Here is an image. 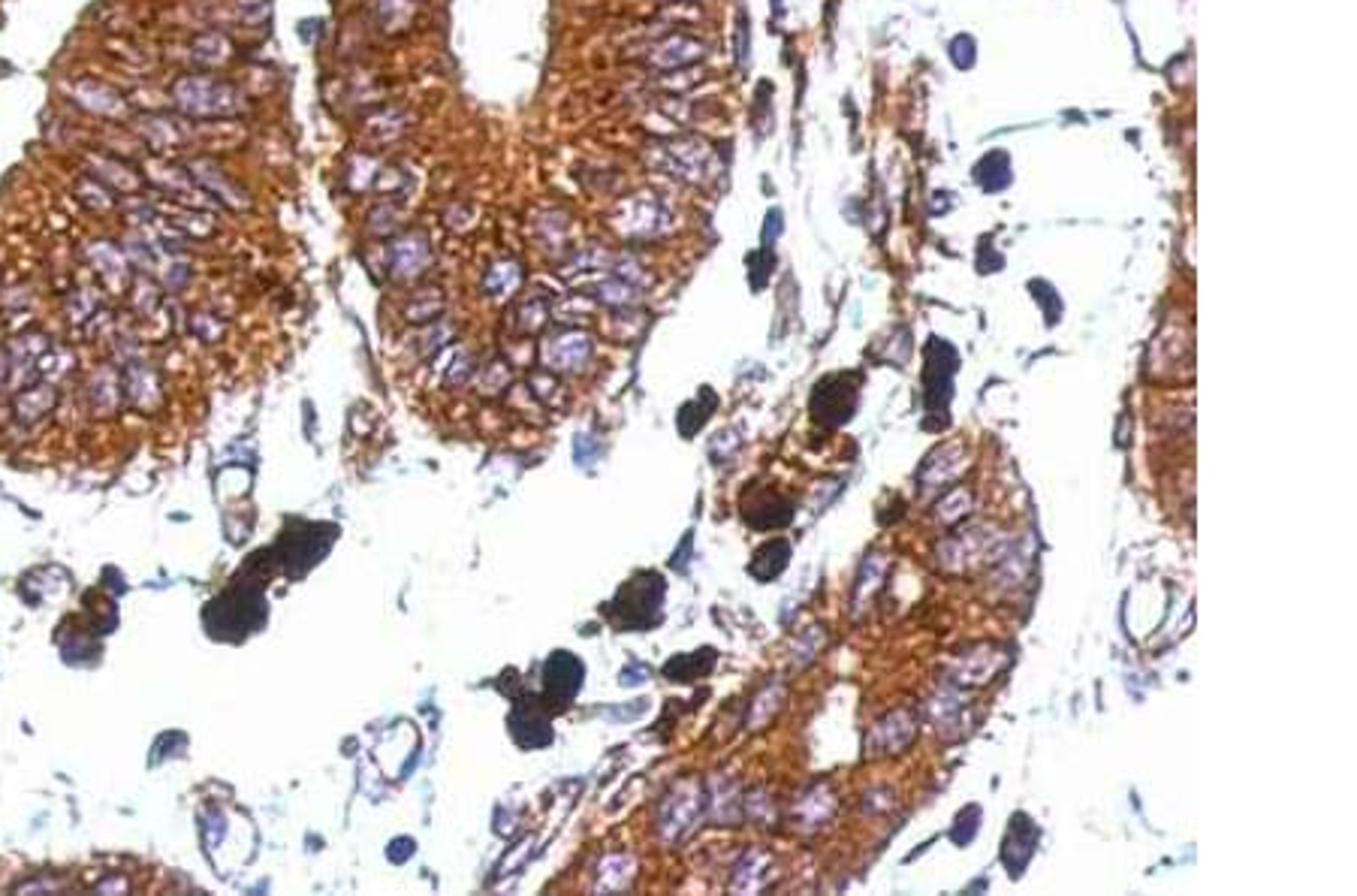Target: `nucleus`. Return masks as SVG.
<instances>
[{
    "instance_id": "nucleus-4",
    "label": "nucleus",
    "mask_w": 1357,
    "mask_h": 896,
    "mask_svg": "<svg viewBox=\"0 0 1357 896\" xmlns=\"http://www.w3.org/2000/svg\"><path fill=\"white\" fill-rule=\"evenodd\" d=\"M664 218H667L664 205L658 203L651 194H637V197L624 200L622 208H619V227H622L624 232H634V235H640V232H655Z\"/></svg>"
},
{
    "instance_id": "nucleus-11",
    "label": "nucleus",
    "mask_w": 1357,
    "mask_h": 896,
    "mask_svg": "<svg viewBox=\"0 0 1357 896\" xmlns=\"http://www.w3.org/2000/svg\"><path fill=\"white\" fill-rule=\"evenodd\" d=\"M425 254V245L423 242H411V239H401L396 245V263L401 269H408V263H420V257Z\"/></svg>"
},
{
    "instance_id": "nucleus-3",
    "label": "nucleus",
    "mask_w": 1357,
    "mask_h": 896,
    "mask_svg": "<svg viewBox=\"0 0 1357 896\" xmlns=\"http://www.w3.org/2000/svg\"><path fill=\"white\" fill-rule=\"evenodd\" d=\"M70 94H73V100L79 103V106H85L88 113H94V116L100 118H121L127 113V103H124V97L109 88L106 82H94V79H85V82H76V85L70 88Z\"/></svg>"
},
{
    "instance_id": "nucleus-7",
    "label": "nucleus",
    "mask_w": 1357,
    "mask_h": 896,
    "mask_svg": "<svg viewBox=\"0 0 1357 896\" xmlns=\"http://www.w3.org/2000/svg\"><path fill=\"white\" fill-rule=\"evenodd\" d=\"M140 133L154 145V148H178L188 140V130L181 121L164 116H148L140 121Z\"/></svg>"
},
{
    "instance_id": "nucleus-9",
    "label": "nucleus",
    "mask_w": 1357,
    "mask_h": 896,
    "mask_svg": "<svg viewBox=\"0 0 1357 896\" xmlns=\"http://www.w3.org/2000/svg\"><path fill=\"white\" fill-rule=\"evenodd\" d=\"M226 58H229V43H226V36H221V33H205V36H199L197 43H194V60L202 64V67L224 64Z\"/></svg>"
},
{
    "instance_id": "nucleus-8",
    "label": "nucleus",
    "mask_w": 1357,
    "mask_h": 896,
    "mask_svg": "<svg viewBox=\"0 0 1357 896\" xmlns=\"http://www.w3.org/2000/svg\"><path fill=\"white\" fill-rule=\"evenodd\" d=\"M94 175H100V178H106V181H113L115 188H121L124 194H133V191H140V175L133 173L127 164H118L113 157H94Z\"/></svg>"
},
{
    "instance_id": "nucleus-6",
    "label": "nucleus",
    "mask_w": 1357,
    "mask_h": 896,
    "mask_svg": "<svg viewBox=\"0 0 1357 896\" xmlns=\"http://www.w3.org/2000/svg\"><path fill=\"white\" fill-rule=\"evenodd\" d=\"M188 175L191 178H197L202 188H208L215 197H221L224 203L229 205H242L245 203V197H242V191L221 173V167H215L212 160H194L191 167H188Z\"/></svg>"
},
{
    "instance_id": "nucleus-2",
    "label": "nucleus",
    "mask_w": 1357,
    "mask_h": 896,
    "mask_svg": "<svg viewBox=\"0 0 1357 896\" xmlns=\"http://www.w3.org/2000/svg\"><path fill=\"white\" fill-rule=\"evenodd\" d=\"M651 167L676 173L682 178L700 181L704 173L712 167V154L704 143H667L655 145L649 154Z\"/></svg>"
},
{
    "instance_id": "nucleus-10",
    "label": "nucleus",
    "mask_w": 1357,
    "mask_h": 896,
    "mask_svg": "<svg viewBox=\"0 0 1357 896\" xmlns=\"http://www.w3.org/2000/svg\"><path fill=\"white\" fill-rule=\"evenodd\" d=\"M269 9H272V0H239V13H242V19H245L248 25H260V22H266V19H269Z\"/></svg>"
},
{
    "instance_id": "nucleus-5",
    "label": "nucleus",
    "mask_w": 1357,
    "mask_h": 896,
    "mask_svg": "<svg viewBox=\"0 0 1357 896\" xmlns=\"http://www.w3.org/2000/svg\"><path fill=\"white\" fill-rule=\"evenodd\" d=\"M697 58H704V43H700V40L670 36V40H664V43H658V46L651 49L649 64L651 67H658V70H673V67L694 64Z\"/></svg>"
},
{
    "instance_id": "nucleus-1",
    "label": "nucleus",
    "mask_w": 1357,
    "mask_h": 896,
    "mask_svg": "<svg viewBox=\"0 0 1357 896\" xmlns=\"http://www.w3.org/2000/svg\"><path fill=\"white\" fill-rule=\"evenodd\" d=\"M172 103L188 118H229L245 109L242 91L215 76H181L172 85Z\"/></svg>"
}]
</instances>
